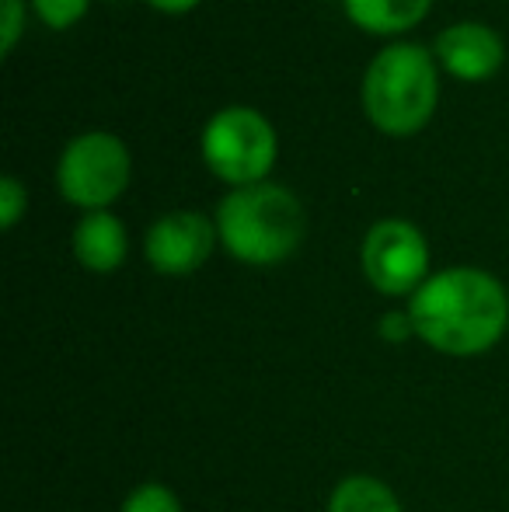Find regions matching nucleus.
Segmentation results:
<instances>
[{
  "label": "nucleus",
  "instance_id": "obj_8",
  "mask_svg": "<svg viewBox=\"0 0 509 512\" xmlns=\"http://www.w3.org/2000/svg\"><path fill=\"white\" fill-rule=\"evenodd\" d=\"M436 53H440L443 67L450 70L461 81H485L503 67V39H499L492 28L475 25V21H464L447 32H440L436 39Z\"/></svg>",
  "mask_w": 509,
  "mask_h": 512
},
{
  "label": "nucleus",
  "instance_id": "obj_11",
  "mask_svg": "<svg viewBox=\"0 0 509 512\" xmlns=\"http://www.w3.org/2000/svg\"><path fill=\"white\" fill-rule=\"evenodd\" d=\"M328 512H401V506L387 485H381L377 478H367V474H356L332 492Z\"/></svg>",
  "mask_w": 509,
  "mask_h": 512
},
{
  "label": "nucleus",
  "instance_id": "obj_3",
  "mask_svg": "<svg viewBox=\"0 0 509 512\" xmlns=\"http://www.w3.org/2000/svg\"><path fill=\"white\" fill-rule=\"evenodd\" d=\"M363 105L374 126L408 136L426 126L436 105V70L422 46H391L374 60L363 81Z\"/></svg>",
  "mask_w": 509,
  "mask_h": 512
},
{
  "label": "nucleus",
  "instance_id": "obj_2",
  "mask_svg": "<svg viewBox=\"0 0 509 512\" xmlns=\"http://www.w3.org/2000/svg\"><path fill=\"white\" fill-rule=\"evenodd\" d=\"M304 209L297 196L279 185H245L234 189L217 209V234L227 251L248 265L283 262L304 241Z\"/></svg>",
  "mask_w": 509,
  "mask_h": 512
},
{
  "label": "nucleus",
  "instance_id": "obj_6",
  "mask_svg": "<svg viewBox=\"0 0 509 512\" xmlns=\"http://www.w3.org/2000/svg\"><path fill=\"white\" fill-rule=\"evenodd\" d=\"M426 265V241L405 220H381L363 241V272L387 297H401L422 286Z\"/></svg>",
  "mask_w": 509,
  "mask_h": 512
},
{
  "label": "nucleus",
  "instance_id": "obj_5",
  "mask_svg": "<svg viewBox=\"0 0 509 512\" xmlns=\"http://www.w3.org/2000/svg\"><path fill=\"white\" fill-rule=\"evenodd\" d=\"M60 192L74 206H109L129 182V154L109 133H84L63 150L56 168Z\"/></svg>",
  "mask_w": 509,
  "mask_h": 512
},
{
  "label": "nucleus",
  "instance_id": "obj_1",
  "mask_svg": "<svg viewBox=\"0 0 509 512\" xmlns=\"http://www.w3.org/2000/svg\"><path fill=\"white\" fill-rule=\"evenodd\" d=\"M412 331L447 356H478L503 338L506 290L478 269H450L422 283L408 307Z\"/></svg>",
  "mask_w": 509,
  "mask_h": 512
},
{
  "label": "nucleus",
  "instance_id": "obj_10",
  "mask_svg": "<svg viewBox=\"0 0 509 512\" xmlns=\"http://www.w3.org/2000/svg\"><path fill=\"white\" fill-rule=\"evenodd\" d=\"M346 11L367 32L391 35L405 32L415 21L426 18L429 0H346Z\"/></svg>",
  "mask_w": 509,
  "mask_h": 512
},
{
  "label": "nucleus",
  "instance_id": "obj_12",
  "mask_svg": "<svg viewBox=\"0 0 509 512\" xmlns=\"http://www.w3.org/2000/svg\"><path fill=\"white\" fill-rule=\"evenodd\" d=\"M123 512H182V506H178L175 492H168L164 485L150 481V485H140L129 492Z\"/></svg>",
  "mask_w": 509,
  "mask_h": 512
},
{
  "label": "nucleus",
  "instance_id": "obj_14",
  "mask_svg": "<svg viewBox=\"0 0 509 512\" xmlns=\"http://www.w3.org/2000/svg\"><path fill=\"white\" fill-rule=\"evenodd\" d=\"M21 209H25V189H21L18 178H4L0 182V223H4V230L18 223Z\"/></svg>",
  "mask_w": 509,
  "mask_h": 512
},
{
  "label": "nucleus",
  "instance_id": "obj_9",
  "mask_svg": "<svg viewBox=\"0 0 509 512\" xmlns=\"http://www.w3.org/2000/svg\"><path fill=\"white\" fill-rule=\"evenodd\" d=\"M74 255L84 269L91 272H112L126 258V230L105 209L88 213L74 230Z\"/></svg>",
  "mask_w": 509,
  "mask_h": 512
},
{
  "label": "nucleus",
  "instance_id": "obj_7",
  "mask_svg": "<svg viewBox=\"0 0 509 512\" xmlns=\"http://www.w3.org/2000/svg\"><path fill=\"white\" fill-rule=\"evenodd\" d=\"M213 227L199 213H168L150 227L147 234V258L164 276H189L210 258L213 251Z\"/></svg>",
  "mask_w": 509,
  "mask_h": 512
},
{
  "label": "nucleus",
  "instance_id": "obj_15",
  "mask_svg": "<svg viewBox=\"0 0 509 512\" xmlns=\"http://www.w3.org/2000/svg\"><path fill=\"white\" fill-rule=\"evenodd\" d=\"M21 32V0H4V56L14 49Z\"/></svg>",
  "mask_w": 509,
  "mask_h": 512
},
{
  "label": "nucleus",
  "instance_id": "obj_4",
  "mask_svg": "<svg viewBox=\"0 0 509 512\" xmlns=\"http://www.w3.org/2000/svg\"><path fill=\"white\" fill-rule=\"evenodd\" d=\"M203 157L224 182L255 185L276 161V133L252 108H227L206 126Z\"/></svg>",
  "mask_w": 509,
  "mask_h": 512
},
{
  "label": "nucleus",
  "instance_id": "obj_13",
  "mask_svg": "<svg viewBox=\"0 0 509 512\" xmlns=\"http://www.w3.org/2000/svg\"><path fill=\"white\" fill-rule=\"evenodd\" d=\"M32 4L49 28H70L88 11V0H32Z\"/></svg>",
  "mask_w": 509,
  "mask_h": 512
},
{
  "label": "nucleus",
  "instance_id": "obj_16",
  "mask_svg": "<svg viewBox=\"0 0 509 512\" xmlns=\"http://www.w3.org/2000/svg\"><path fill=\"white\" fill-rule=\"evenodd\" d=\"M154 7H161V11H171V14H178V11H189V7H196L199 0H150Z\"/></svg>",
  "mask_w": 509,
  "mask_h": 512
}]
</instances>
